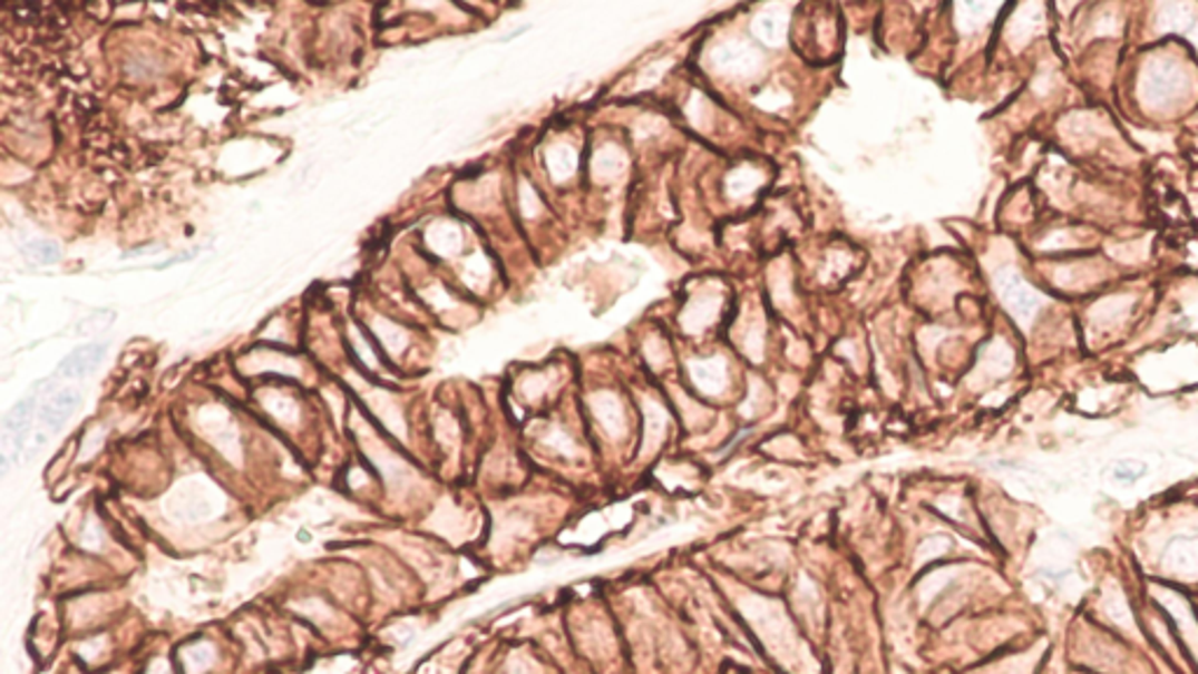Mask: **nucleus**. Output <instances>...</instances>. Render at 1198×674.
Masks as SVG:
<instances>
[{
	"instance_id": "nucleus-1",
	"label": "nucleus",
	"mask_w": 1198,
	"mask_h": 674,
	"mask_svg": "<svg viewBox=\"0 0 1198 674\" xmlns=\"http://www.w3.org/2000/svg\"><path fill=\"white\" fill-rule=\"evenodd\" d=\"M1138 646L1110 633L1091 616L1077 621L1070 637V661L1089 674H1149Z\"/></svg>"
},
{
	"instance_id": "nucleus-2",
	"label": "nucleus",
	"mask_w": 1198,
	"mask_h": 674,
	"mask_svg": "<svg viewBox=\"0 0 1198 674\" xmlns=\"http://www.w3.org/2000/svg\"><path fill=\"white\" fill-rule=\"evenodd\" d=\"M1087 616H1091L1102 627H1108L1110 633L1123 637L1126 642L1136 646L1147 644L1138 618V602L1131 599L1121 580H1102L1093 595V604Z\"/></svg>"
},
{
	"instance_id": "nucleus-3",
	"label": "nucleus",
	"mask_w": 1198,
	"mask_h": 674,
	"mask_svg": "<svg viewBox=\"0 0 1198 674\" xmlns=\"http://www.w3.org/2000/svg\"><path fill=\"white\" fill-rule=\"evenodd\" d=\"M728 305V291L714 279H702L686 291V300L681 305L679 323L686 338L698 340L717 331L723 323Z\"/></svg>"
},
{
	"instance_id": "nucleus-4",
	"label": "nucleus",
	"mask_w": 1198,
	"mask_h": 674,
	"mask_svg": "<svg viewBox=\"0 0 1198 674\" xmlns=\"http://www.w3.org/2000/svg\"><path fill=\"white\" fill-rule=\"evenodd\" d=\"M1145 595L1163 609L1198 674V604L1185 588L1166 584V580H1149Z\"/></svg>"
},
{
	"instance_id": "nucleus-5",
	"label": "nucleus",
	"mask_w": 1198,
	"mask_h": 674,
	"mask_svg": "<svg viewBox=\"0 0 1198 674\" xmlns=\"http://www.w3.org/2000/svg\"><path fill=\"white\" fill-rule=\"evenodd\" d=\"M742 609L749 621L754 623L766 646H770L775 654H780V658H793V651L798 654V639L793 637L791 623L780 609V604L763 597H749V602H742Z\"/></svg>"
},
{
	"instance_id": "nucleus-6",
	"label": "nucleus",
	"mask_w": 1198,
	"mask_h": 674,
	"mask_svg": "<svg viewBox=\"0 0 1198 674\" xmlns=\"http://www.w3.org/2000/svg\"><path fill=\"white\" fill-rule=\"evenodd\" d=\"M1161 574L1166 584L1178 588L1198 586V534L1182 531L1161 550Z\"/></svg>"
},
{
	"instance_id": "nucleus-7",
	"label": "nucleus",
	"mask_w": 1198,
	"mask_h": 674,
	"mask_svg": "<svg viewBox=\"0 0 1198 674\" xmlns=\"http://www.w3.org/2000/svg\"><path fill=\"white\" fill-rule=\"evenodd\" d=\"M691 384L700 399H721L733 384V368L725 354L702 356L686 365Z\"/></svg>"
},
{
	"instance_id": "nucleus-8",
	"label": "nucleus",
	"mask_w": 1198,
	"mask_h": 674,
	"mask_svg": "<svg viewBox=\"0 0 1198 674\" xmlns=\"http://www.w3.org/2000/svg\"><path fill=\"white\" fill-rule=\"evenodd\" d=\"M766 180H768L766 169L759 165V162H742V165L725 172L721 180V191L728 204L747 206L761 197V193L766 191L761 188V185H766Z\"/></svg>"
},
{
	"instance_id": "nucleus-9",
	"label": "nucleus",
	"mask_w": 1198,
	"mask_h": 674,
	"mask_svg": "<svg viewBox=\"0 0 1198 674\" xmlns=\"http://www.w3.org/2000/svg\"><path fill=\"white\" fill-rule=\"evenodd\" d=\"M627 172V153L625 146L616 144L614 138L593 148L588 157V176L595 180L597 188H608V185L619 183L625 178Z\"/></svg>"
},
{
	"instance_id": "nucleus-10",
	"label": "nucleus",
	"mask_w": 1198,
	"mask_h": 674,
	"mask_svg": "<svg viewBox=\"0 0 1198 674\" xmlns=\"http://www.w3.org/2000/svg\"><path fill=\"white\" fill-rule=\"evenodd\" d=\"M591 417L595 420L597 429L608 440H621L627 431V410L623 399L616 391L602 389L591 397Z\"/></svg>"
},
{
	"instance_id": "nucleus-11",
	"label": "nucleus",
	"mask_w": 1198,
	"mask_h": 674,
	"mask_svg": "<svg viewBox=\"0 0 1198 674\" xmlns=\"http://www.w3.org/2000/svg\"><path fill=\"white\" fill-rule=\"evenodd\" d=\"M798 36H808L801 42V50L812 57V59H821V57H831L836 52V45L840 42V31H838V19L836 17H819V19H808L806 25L801 27V31H798Z\"/></svg>"
},
{
	"instance_id": "nucleus-12",
	"label": "nucleus",
	"mask_w": 1198,
	"mask_h": 674,
	"mask_svg": "<svg viewBox=\"0 0 1198 674\" xmlns=\"http://www.w3.org/2000/svg\"><path fill=\"white\" fill-rule=\"evenodd\" d=\"M104 356H106V344H85V346H78L76 352H70L61 365H59V375L61 378H85L89 373H94L101 363H104Z\"/></svg>"
},
{
	"instance_id": "nucleus-13",
	"label": "nucleus",
	"mask_w": 1198,
	"mask_h": 674,
	"mask_svg": "<svg viewBox=\"0 0 1198 674\" xmlns=\"http://www.w3.org/2000/svg\"><path fill=\"white\" fill-rule=\"evenodd\" d=\"M1002 297L1006 302V307L1021 319L1035 316L1040 307V295L1030 286H1025L1023 279L1019 276H1009V282L1002 284Z\"/></svg>"
},
{
	"instance_id": "nucleus-14",
	"label": "nucleus",
	"mask_w": 1198,
	"mask_h": 674,
	"mask_svg": "<svg viewBox=\"0 0 1198 674\" xmlns=\"http://www.w3.org/2000/svg\"><path fill=\"white\" fill-rule=\"evenodd\" d=\"M1042 661H1044V646L1027 648V651H1021V654H1009L991 663L981 674H1038Z\"/></svg>"
},
{
	"instance_id": "nucleus-15",
	"label": "nucleus",
	"mask_w": 1198,
	"mask_h": 674,
	"mask_svg": "<svg viewBox=\"0 0 1198 674\" xmlns=\"http://www.w3.org/2000/svg\"><path fill=\"white\" fill-rule=\"evenodd\" d=\"M78 403H80V399H78V393H76V391H61V393H55V397L42 406V410H40V414H38V417H40V424H42L47 431H50V433L59 431L61 424L68 420V417L74 414V410L78 408Z\"/></svg>"
},
{
	"instance_id": "nucleus-16",
	"label": "nucleus",
	"mask_w": 1198,
	"mask_h": 674,
	"mask_svg": "<svg viewBox=\"0 0 1198 674\" xmlns=\"http://www.w3.org/2000/svg\"><path fill=\"white\" fill-rule=\"evenodd\" d=\"M644 417H646V431H644V452L649 450V455H653L658 448L663 446L665 440V429H668V410L661 401L655 399H649L646 401V408H644Z\"/></svg>"
},
{
	"instance_id": "nucleus-17",
	"label": "nucleus",
	"mask_w": 1198,
	"mask_h": 674,
	"mask_svg": "<svg viewBox=\"0 0 1198 674\" xmlns=\"http://www.w3.org/2000/svg\"><path fill=\"white\" fill-rule=\"evenodd\" d=\"M33 408V401H21L19 406H14L8 414H6V440L10 443H14V450H21L23 448V440H27L29 436V427H31V412Z\"/></svg>"
},
{
	"instance_id": "nucleus-18",
	"label": "nucleus",
	"mask_w": 1198,
	"mask_h": 674,
	"mask_svg": "<svg viewBox=\"0 0 1198 674\" xmlns=\"http://www.w3.org/2000/svg\"><path fill=\"white\" fill-rule=\"evenodd\" d=\"M185 674H206L216 663V648L211 642H193L181 654Z\"/></svg>"
},
{
	"instance_id": "nucleus-19",
	"label": "nucleus",
	"mask_w": 1198,
	"mask_h": 674,
	"mask_svg": "<svg viewBox=\"0 0 1198 674\" xmlns=\"http://www.w3.org/2000/svg\"><path fill=\"white\" fill-rule=\"evenodd\" d=\"M672 359V352H670V344L663 335H649L644 340V361H646V368L649 370H658V368H668Z\"/></svg>"
},
{
	"instance_id": "nucleus-20",
	"label": "nucleus",
	"mask_w": 1198,
	"mask_h": 674,
	"mask_svg": "<svg viewBox=\"0 0 1198 674\" xmlns=\"http://www.w3.org/2000/svg\"><path fill=\"white\" fill-rule=\"evenodd\" d=\"M1112 476L1117 480H1121V482H1136L1140 476H1145V463L1131 461V459L1117 461L1114 469H1112Z\"/></svg>"
},
{
	"instance_id": "nucleus-21",
	"label": "nucleus",
	"mask_w": 1198,
	"mask_h": 674,
	"mask_svg": "<svg viewBox=\"0 0 1198 674\" xmlns=\"http://www.w3.org/2000/svg\"><path fill=\"white\" fill-rule=\"evenodd\" d=\"M948 548H951L948 537H929V539L925 541L921 555H918V560H921V563H934V560H938V557H942Z\"/></svg>"
},
{
	"instance_id": "nucleus-22",
	"label": "nucleus",
	"mask_w": 1198,
	"mask_h": 674,
	"mask_svg": "<svg viewBox=\"0 0 1198 674\" xmlns=\"http://www.w3.org/2000/svg\"><path fill=\"white\" fill-rule=\"evenodd\" d=\"M148 674H172V667H169V663H167V661H162V658H157V661H155V663H153V665L148 667Z\"/></svg>"
},
{
	"instance_id": "nucleus-23",
	"label": "nucleus",
	"mask_w": 1198,
	"mask_h": 674,
	"mask_svg": "<svg viewBox=\"0 0 1198 674\" xmlns=\"http://www.w3.org/2000/svg\"><path fill=\"white\" fill-rule=\"evenodd\" d=\"M1074 674H1089V672H1082V670H1077V672H1074Z\"/></svg>"
}]
</instances>
